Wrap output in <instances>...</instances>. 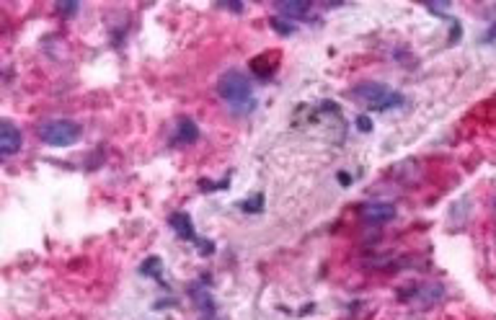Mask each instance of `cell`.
<instances>
[{"instance_id": "cell-1", "label": "cell", "mask_w": 496, "mask_h": 320, "mask_svg": "<svg viewBox=\"0 0 496 320\" xmlns=\"http://www.w3.org/2000/svg\"><path fill=\"white\" fill-rule=\"evenodd\" d=\"M352 98H357L360 103H365L368 109L375 111H388L395 106H403L406 98L398 91L388 88L385 83H362L357 88H352Z\"/></svg>"}, {"instance_id": "cell-2", "label": "cell", "mask_w": 496, "mask_h": 320, "mask_svg": "<svg viewBox=\"0 0 496 320\" xmlns=\"http://www.w3.org/2000/svg\"><path fill=\"white\" fill-rule=\"evenodd\" d=\"M218 93L223 101H228L233 109H248L253 106L251 98V81L241 73V70H231L218 81Z\"/></svg>"}, {"instance_id": "cell-3", "label": "cell", "mask_w": 496, "mask_h": 320, "mask_svg": "<svg viewBox=\"0 0 496 320\" xmlns=\"http://www.w3.org/2000/svg\"><path fill=\"white\" fill-rule=\"evenodd\" d=\"M39 137L52 148H68L81 140V124H75L73 119H47L39 124Z\"/></svg>"}, {"instance_id": "cell-4", "label": "cell", "mask_w": 496, "mask_h": 320, "mask_svg": "<svg viewBox=\"0 0 496 320\" xmlns=\"http://www.w3.org/2000/svg\"><path fill=\"white\" fill-rule=\"evenodd\" d=\"M360 217L368 225H383L395 220V207L388 202H368V205H360Z\"/></svg>"}, {"instance_id": "cell-5", "label": "cell", "mask_w": 496, "mask_h": 320, "mask_svg": "<svg viewBox=\"0 0 496 320\" xmlns=\"http://www.w3.org/2000/svg\"><path fill=\"white\" fill-rule=\"evenodd\" d=\"M21 143H24V137H21V130L16 127L14 122H3L0 124V153L6 158L16 155L21 150Z\"/></svg>"}, {"instance_id": "cell-6", "label": "cell", "mask_w": 496, "mask_h": 320, "mask_svg": "<svg viewBox=\"0 0 496 320\" xmlns=\"http://www.w3.org/2000/svg\"><path fill=\"white\" fill-rule=\"evenodd\" d=\"M411 292H403L401 297L408 300V297H414V300H422L424 307L435 305L437 300H442V294H445V287L442 284H422V287H408Z\"/></svg>"}, {"instance_id": "cell-7", "label": "cell", "mask_w": 496, "mask_h": 320, "mask_svg": "<svg viewBox=\"0 0 496 320\" xmlns=\"http://www.w3.org/2000/svg\"><path fill=\"white\" fill-rule=\"evenodd\" d=\"M171 227L176 230L178 238H184V240H194V243H202V240L197 238V232H194V225H191V217L186 215V212H173L168 217Z\"/></svg>"}, {"instance_id": "cell-8", "label": "cell", "mask_w": 496, "mask_h": 320, "mask_svg": "<svg viewBox=\"0 0 496 320\" xmlns=\"http://www.w3.org/2000/svg\"><path fill=\"white\" fill-rule=\"evenodd\" d=\"M277 11L290 21L305 19L308 11H310V0H279Z\"/></svg>"}, {"instance_id": "cell-9", "label": "cell", "mask_w": 496, "mask_h": 320, "mask_svg": "<svg viewBox=\"0 0 496 320\" xmlns=\"http://www.w3.org/2000/svg\"><path fill=\"white\" fill-rule=\"evenodd\" d=\"M199 137V130L197 124L191 122V119H178L176 122V132H173V143L176 145H191L194 140Z\"/></svg>"}, {"instance_id": "cell-10", "label": "cell", "mask_w": 496, "mask_h": 320, "mask_svg": "<svg viewBox=\"0 0 496 320\" xmlns=\"http://www.w3.org/2000/svg\"><path fill=\"white\" fill-rule=\"evenodd\" d=\"M468 205H470L468 197H462L460 202H455V205H452V210H450V220L455 222L457 215H462V222H465V220H468V215H470V207Z\"/></svg>"}, {"instance_id": "cell-11", "label": "cell", "mask_w": 496, "mask_h": 320, "mask_svg": "<svg viewBox=\"0 0 496 320\" xmlns=\"http://www.w3.org/2000/svg\"><path fill=\"white\" fill-rule=\"evenodd\" d=\"M161 259H148L143 264V274H150V277H156V279H161Z\"/></svg>"}, {"instance_id": "cell-12", "label": "cell", "mask_w": 496, "mask_h": 320, "mask_svg": "<svg viewBox=\"0 0 496 320\" xmlns=\"http://www.w3.org/2000/svg\"><path fill=\"white\" fill-rule=\"evenodd\" d=\"M261 207H264V197H261V194H256V197H253V202H251V199L241 202V210H243V212H261Z\"/></svg>"}, {"instance_id": "cell-13", "label": "cell", "mask_w": 496, "mask_h": 320, "mask_svg": "<svg viewBox=\"0 0 496 320\" xmlns=\"http://www.w3.org/2000/svg\"><path fill=\"white\" fill-rule=\"evenodd\" d=\"M75 11H78V3H75V0H60V3H57V14L70 16V14H75Z\"/></svg>"}, {"instance_id": "cell-14", "label": "cell", "mask_w": 496, "mask_h": 320, "mask_svg": "<svg viewBox=\"0 0 496 320\" xmlns=\"http://www.w3.org/2000/svg\"><path fill=\"white\" fill-rule=\"evenodd\" d=\"M460 34H462L460 24H457L455 19H450V44H455V41L460 39Z\"/></svg>"}, {"instance_id": "cell-15", "label": "cell", "mask_w": 496, "mask_h": 320, "mask_svg": "<svg viewBox=\"0 0 496 320\" xmlns=\"http://www.w3.org/2000/svg\"><path fill=\"white\" fill-rule=\"evenodd\" d=\"M272 26L277 29L279 34H293V31H295L293 24H282V19H272Z\"/></svg>"}, {"instance_id": "cell-16", "label": "cell", "mask_w": 496, "mask_h": 320, "mask_svg": "<svg viewBox=\"0 0 496 320\" xmlns=\"http://www.w3.org/2000/svg\"><path fill=\"white\" fill-rule=\"evenodd\" d=\"M357 130H360V132H370V130H373V122H370V116H357Z\"/></svg>"}, {"instance_id": "cell-17", "label": "cell", "mask_w": 496, "mask_h": 320, "mask_svg": "<svg viewBox=\"0 0 496 320\" xmlns=\"http://www.w3.org/2000/svg\"><path fill=\"white\" fill-rule=\"evenodd\" d=\"M494 212H496V197H494Z\"/></svg>"}]
</instances>
